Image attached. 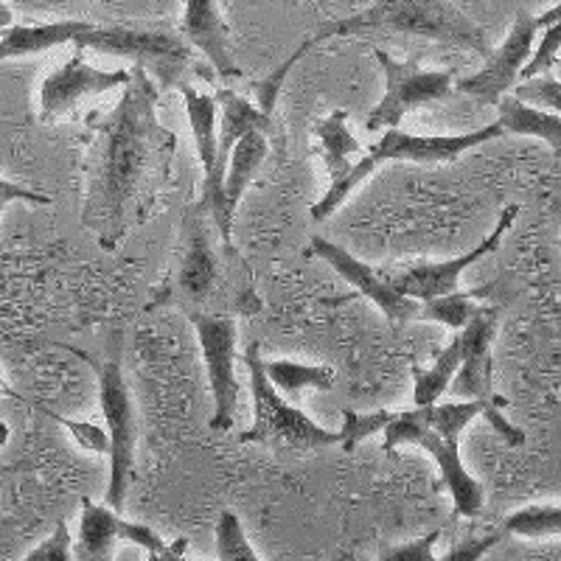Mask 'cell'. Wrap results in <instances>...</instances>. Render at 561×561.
<instances>
[{
  "instance_id": "obj_12",
  "label": "cell",
  "mask_w": 561,
  "mask_h": 561,
  "mask_svg": "<svg viewBox=\"0 0 561 561\" xmlns=\"http://www.w3.org/2000/svg\"><path fill=\"white\" fill-rule=\"evenodd\" d=\"M494 334H497V309L474 307L469 320L458 329L460 363L447 388L449 393L503 408L505 402L494 393V359H491Z\"/></svg>"
},
{
  "instance_id": "obj_27",
  "label": "cell",
  "mask_w": 561,
  "mask_h": 561,
  "mask_svg": "<svg viewBox=\"0 0 561 561\" xmlns=\"http://www.w3.org/2000/svg\"><path fill=\"white\" fill-rule=\"evenodd\" d=\"M115 534H118V539H127V542H135L138 548L147 550L149 561H178L188 550V539H178V542L167 545L154 528L140 523H127L122 517L115 519Z\"/></svg>"
},
{
  "instance_id": "obj_8",
  "label": "cell",
  "mask_w": 561,
  "mask_h": 561,
  "mask_svg": "<svg viewBox=\"0 0 561 561\" xmlns=\"http://www.w3.org/2000/svg\"><path fill=\"white\" fill-rule=\"evenodd\" d=\"M374 57L385 73V96L365 118L368 133L399 127L404 115L413 113V110L438 104L453 96V70H424L419 59L402 62L382 48H374Z\"/></svg>"
},
{
  "instance_id": "obj_34",
  "label": "cell",
  "mask_w": 561,
  "mask_h": 561,
  "mask_svg": "<svg viewBox=\"0 0 561 561\" xmlns=\"http://www.w3.org/2000/svg\"><path fill=\"white\" fill-rule=\"evenodd\" d=\"M70 548H73V542H70L68 523L59 519V523L54 525V534L48 536L37 550H32V553L26 556V561H70L73 559V550Z\"/></svg>"
},
{
  "instance_id": "obj_14",
  "label": "cell",
  "mask_w": 561,
  "mask_h": 561,
  "mask_svg": "<svg viewBox=\"0 0 561 561\" xmlns=\"http://www.w3.org/2000/svg\"><path fill=\"white\" fill-rule=\"evenodd\" d=\"M517 217H519V205H505L497 225H494V230H491L489 237H485L478 248L458 255V259H449V262L415 264V267H410L408 273H402L399 278L390 280V284L413 300H430V298H438V295L455 293L460 284V273H463L466 267H472L474 262H480V259H485L489 253H494Z\"/></svg>"
},
{
  "instance_id": "obj_22",
  "label": "cell",
  "mask_w": 561,
  "mask_h": 561,
  "mask_svg": "<svg viewBox=\"0 0 561 561\" xmlns=\"http://www.w3.org/2000/svg\"><path fill=\"white\" fill-rule=\"evenodd\" d=\"M178 88L185 99V113H188V124H192L203 174H210L214 158H217V99L203 96L188 82H180Z\"/></svg>"
},
{
  "instance_id": "obj_29",
  "label": "cell",
  "mask_w": 561,
  "mask_h": 561,
  "mask_svg": "<svg viewBox=\"0 0 561 561\" xmlns=\"http://www.w3.org/2000/svg\"><path fill=\"white\" fill-rule=\"evenodd\" d=\"M393 419L390 410H377V413H357V410H343V430H340V447L345 453H354V449L363 444L370 435L382 433L385 424Z\"/></svg>"
},
{
  "instance_id": "obj_39",
  "label": "cell",
  "mask_w": 561,
  "mask_h": 561,
  "mask_svg": "<svg viewBox=\"0 0 561 561\" xmlns=\"http://www.w3.org/2000/svg\"><path fill=\"white\" fill-rule=\"evenodd\" d=\"M7 444H9V427L0 421V449L7 447Z\"/></svg>"
},
{
  "instance_id": "obj_35",
  "label": "cell",
  "mask_w": 561,
  "mask_h": 561,
  "mask_svg": "<svg viewBox=\"0 0 561 561\" xmlns=\"http://www.w3.org/2000/svg\"><path fill=\"white\" fill-rule=\"evenodd\" d=\"M500 539H503V534H489V536H480V539H463V542H458L455 548H449V553L444 556V561H478L483 559L485 550L494 548Z\"/></svg>"
},
{
  "instance_id": "obj_7",
  "label": "cell",
  "mask_w": 561,
  "mask_h": 561,
  "mask_svg": "<svg viewBox=\"0 0 561 561\" xmlns=\"http://www.w3.org/2000/svg\"><path fill=\"white\" fill-rule=\"evenodd\" d=\"M122 340L115 343V354H110L104 363H93L99 370V402H102L104 421H107L110 435V485L104 494V505L118 511L127 500L129 480H133L135 466V404L129 396L127 379L122 370Z\"/></svg>"
},
{
  "instance_id": "obj_24",
  "label": "cell",
  "mask_w": 561,
  "mask_h": 561,
  "mask_svg": "<svg viewBox=\"0 0 561 561\" xmlns=\"http://www.w3.org/2000/svg\"><path fill=\"white\" fill-rule=\"evenodd\" d=\"M458 363H460V340H458V332H455L453 343L440 351L438 357H435V363L430 365L427 370L413 368V379H415L413 402H415V408H424V404H435L440 396L447 393L449 382H453V377H455V370H458Z\"/></svg>"
},
{
  "instance_id": "obj_23",
  "label": "cell",
  "mask_w": 561,
  "mask_h": 561,
  "mask_svg": "<svg viewBox=\"0 0 561 561\" xmlns=\"http://www.w3.org/2000/svg\"><path fill=\"white\" fill-rule=\"evenodd\" d=\"M264 374L270 382L284 393H304V390H332L337 385V374L332 365H300L293 359H273L264 363Z\"/></svg>"
},
{
  "instance_id": "obj_37",
  "label": "cell",
  "mask_w": 561,
  "mask_h": 561,
  "mask_svg": "<svg viewBox=\"0 0 561 561\" xmlns=\"http://www.w3.org/2000/svg\"><path fill=\"white\" fill-rule=\"evenodd\" d=\"M9 26H14V12L9 9L7 0H0V32H3V28H9Z\"/></svg>"
},
{
  "instance_id": "obj_9",
  "label": "cell",
  "mask_w": 561,
  "mask_h": 561,
  "mask_svg": "<svg viewBox=\"0 0 561 561\" xmlns=\"http://www.w3.org/2000/svg\"><path fill=\"white\" fill-rule=\"evenodd\" d=\"M217 104H222V122L217 124V158L214 169L203 180V197H199L197 210H210V217L217 222L219 233L225 239V248L230 250V230H233V214L225 203V169L237 140L250 129H259L264 135H273V115L262 113L253 102L242 99L233 90H219Z\"/></svg>"
},
{
  "instance_id": "obj_26",
  "label": "cell",
  "mask_w": 561,
  "mask_h": 561,
  "mask_svg": "<svg viewBox=\"0 0 561 561\" xmlns=\"http://www.w3.org/2000/svg\"><path fill=\"white\" fill-rule=\"evenodd\" d=\"M474 295L478 293H447V295H438V298H430L424 300V307H419L415 312V320H435V323L447 325L453 332H458L460 325L469 320V314L474 312Z\"/></svg>"
},
{
  "instance_id": "obj_10",
  "label": "cell",
  "mask_w": 561,
  "mask_h": 561,
  "mask_svg": "<svg viewBox=\"0 0 561 561\" xmlns=\"http://www.w3.org/2000/svg\"><path fill=\"white\" fill-rule=\"evenodd\" d=\"M561 20V7L548 9L545 14H530V12H519L517 20H514V26H511L508 37L503 39L497 51L489 54V62L469 79H458L455 90L463 93V96H472L474 102L480 104H497L500 99L508 93L519 79V70L523 65L528 62L530 48L536 43V34L542 32L545 26L550 23H559Z\"/></svg>"
},
{
  "instance_id": "obj_32",
  "label": "cell",
  "mask_w": 561,
  "mask_h": 561,
  "mask_svg": "<svg viewBox=\"0 0 561 561\" xmlns=\"http://www.w3.org/2000/svg\"><path fill=\"white\" fill-rule=\"evenodd\" d=\"M440 539V528L430 530L427 536H419L413 542L393 545V548L379 550V561H433L435 545Z\"/></svg>"
},
{
  "instance_id": "obj_38",
  "label": "cell",
  "mask_w": 561,
  "mask_h": 561,
  "mask_svg": "<svg viewBox=\"0 0 561 561\" xmlns=\"http://www.w3.org/2000/svg\"><path fill=\"white\" fill-rule=\"evenodd\" d=\"M0 399H18V393H14V388H12V385H9L3 377H0Z\"/></svg>"
},
{
  "instance_id": "obj_4",
  "label": "cell",
  "mask_w": 561,
  "mask_h": 561,
  "mask_svg": "<svg viewBox=\"0 0 561 561\" xmlns=\"http://www.w3.org/2000/svg\"><path fill=\"white\" fill-rule=\"evenodd\" d=\"M483 408H497V404H483L478 399L424 404V408L393 413L382 430L385 453H396L399 447H421L433 455L440 469V485L449 491L455 503V517H478L485 503L483 485L460 460V433L483 413Z\"/></svg>"
},
{
  "instance_id": "obj_36",
  "label": "cell",
  "mask_w": 561,
  "mask_h": 561,
  "mask_svg": "<svg viewBox=\"0 0 561 561\" xmlns=\"http://www.w3.org/2000/svg\"><path fill=\"white\" fill-rule=\"evenodd\" d=\"M9 203H32V205H51V197L48 194H39L26 188V185L12 183V180L0 178V217H3V208Z\"/></svg>"
},
{
  "instance_id": "obj_15",
  "label": "cell",
  "mask_w": 561,
  "mask_h": 561,
  "mask_svg": "<svg viewBox=\"0 0 561 561\" xmlns=\"http://www.w3.org/2000/svg\"><path fill=\"white\" fill-rule=\"evenodd\" d=\"M307 253H312L314 259H323L340 278H345L351 287H357L365 298L374 300L390 323H413L415 320L419 304H413V298L399 293V289H396L390 280H385L370 264L354 259L345 248H340V244L334 242H325V239L320 237H312Z\"/></svg>"
},
{
  "instance_id": "obj_5",
  "label": "cell",
  "mask_w": 561,
  "mask_h": 561,
  "mask_svg": "<svg viewBox=\"0 0 561 561\" xmlns=\"http://www.w3.org/2000/svg\"><path fill=\"white\" fill-rule=\"evenodd\" d=\"M500 135H505L500 124H489V127L472 129V133L466 135H410L402 133L399 127H388L382 140L368 147V152L351 167V172L337 185H329V192L323 194L320 203L312 205L309 214H312L314 222L329 219L345 203V197L365 178L374 174V169H379L382 163H390V160H408V163H419V167H435V163H449V160L469 152V149L483 147L489 140L500 138Z\"/></svg>"
},
{
  "instance_id": "obj_2",
  "label": "cell",
  "mask_w": 561,
  "mask_h": 561,
  "mask_svg": "<svg viewBox=\"0 0 561 561\" xmlns=\"http://www.w3.org/2000/svg\"><path fill=\"white\" fill-rule=\"evenodd\" d=\"M365 32L408 34V37H424L433 39V43L466 48V51L480 54V57H489L491 54L489 34L478 23L466 18L463 12H458V7L449 3V0H374L363 12L351 14V18L329 20V23L318 26L314 32H309V37L300 43V48L293 57L284 59L267 79L255 82L253 93L259 110L273 115L275 102H278L280 88H284L287 77L293 73L295 65L304 57H309L314 48H320L329 39L357 37V34Z\"/></svg>"
},
{
  "instance_id": "obj_30",
  "label": "cell",
  "mask_w": 561,
  "mask_h": 561,
  "mask_svg": "<svg viewBox=\"0 0 561 561\" xmlns=\"http://www.w3.org/2000/svg\"><path fill=\"white\" fill-rule=\"evenodd\" d=\"M561 48V20L559 23H550L542 28V39H539V48H530L528 62L519 70V79H534L542 77L548 70L556 68V54Z\"/></svg>"
},
{
  "instance_id": "obj_16",
  "label": "cell",
  "mask_w": 561,
  "mask_h": 561,
  "mask_svg": "<svg viewBox=\"0 0 561 561\" xmlns=\"http://www.w3.org/2000/svg\"><path fill=\"white\" fill-rule=\"evenodd\" d=\"M180 34L185 43L194 45L208 59L210 68L217 70V77L222 79H242V68L233 62L228 48V23H225L222 12H219L217 0H185L183 23H180Z\"/></svg>"
},
{
  "instance_id": "obj_6",
  "label": "cell",
  "mask_w": 561,
  "mask_h": 561,
  "mask_svg": "<svg viewBox=\"0 0 561 561\" xmlns=\"http://www.w3.org/2000/svg\"><path fill=\"white\" fill-rule=\"evenodd\" d=\"M244 365L250 370V390H253L255 419L253 427L244 430L239 440L244 444H273L287 449H323L337 447L340 433L320 427L278 396V388L264 374V359L259 357V345H248Z\"/></svg>"
},
{
  "instance_id": "obj_18",
  "label": "cell",
  "mask_w": 561,
  "mask_h": 561,
  "mask_svg": "<svg viewBox=\"0 0 561 561\" xmlns=\"http://www.w3.org/2000/svg\"><path fill=\"white\" fill-rule=\"evenodd\" d=\"M348 113L345 110H334L329 118L314 124L312 135L320 144V154H323L329 174H332V185H337L345 174L354 167V158H363L365 147L359 144L348 129Z\"/></svg>"
},
{
  "instance_id": "obj_25",
  "label": "cell",
  "mask_w": 561,
  "mask_h": 561,
  "mask_svg": "<svg viewBox=\"0 0 561 561\" xmlns=\"http://www.w3.org/2000/svg\"><path fill=\"white\" fill-rule=\"evenodd\" d=\"M505 534L525 536V539H545V536L561 534V505H528L503 519Z\"/></svg>"
},
{
  "instance_id": "obj_11",
  "label": "cell",
  "mask_w": 561,
  "mask_h": 561,
  "mask_svg": "<svg viewBox=\"0 0 561 561\" xmlns=\"http://www.w3.org/2000/svg\"><path fill=\"white\" fill-rule=\"evenodd\" d=\"M194 329H197L199 348H203L205 365H208L210 396H214V415H210V430L225 433L233 427L239 408V382L233 374V359H237V320L219 318V314H192Z\"/></svg>"
},
{
  "instance_id": "obj_17",
  "label": "cell",
  "mask_w": 561,
  "mask_h": 561,
  "mask_svg": "<svg viewBox=\"0 0 561 561\" xmlns=\"http://www.w3.org/2000/svg\"><path fill=\"white\" fill-rule=\"evenodd\" d=\"M217 280V259L210 250L208 230L203 222V210L194 208L183 225V244H180L178 259V275H174V289L180 298L188 304H199L208 298Z\"/></svg>"
},
{
  "instance_id": "obj_33",
  "label": "cell",
  "mask_w": 561,
  "mask_h": 561,
  "mask_svg": "<svg viewBox=\"0 0 561 561\" xmlns=\"http://www.w3.org/2000/svg\"><path fill=\"white\" fill-rule=\"evenodd\" d=\"M57 421L62 424L65 430H70V433H73V438H77V444L84 449V453H93V455L110 453L107 430L96 427V424H88V421L65 419V415H57Z\"/></svg>"
},
{
  "instance_id": "obj_31",
  "label": "cell",
  "mask_w": 561,
  "mask_h": 561,
  "mask_svg": "<svg viewBox=\"0 0 561 561\" xmlns=\"http://www.w3.org/2000/svg\"><path fill=\"white\" fill-rule=\"evenodd\" d=\"M514 99L519 102H534L536 107H545L550 113H559L561 107V84L553 77H539V79H525L523 84H514Z\"/></svg>"
},
{
  "instance_id": "obj_13",
  "label": "cell",
  "mask_w": 561,
  "mask_h": 561,
  "mask_svg": "<svg viewBox=\"0 0 561 561\" xmlns=\"http://www.w3.org/2000/svg\"><path fill=\"white\" fill-rule=\"evenodd\" d=\"M133 77V70H99L84 62V48H77L73 57L43 79L39 84V118L45 124L57 122L59 115L70 113L73 107L90 96H102L107 90L124 88Z\"/></svg>"
},
{
  "instance_id": "obj_21",
  "label": "cell",
  "mask_w": 561,
  "mask_h": 561,
  "mask_svg": "<svg viewBox=\"0 0 561 561\" xmlns=\"http://www.w3.org/2000/svg\"><path fill=\"white\" fill-rule=\"evenodd\" d=\"M267 135L259 133V129H250V133H244L237 140V147H233L228 160V174H225V203H228L230 214L237 210L239 199L248 192L250 180H253L255 169L262 167V160L267 158Z\"/></svg>"
},
{
  "instance_id": "obj_20",
  "label": "cell",
  "mask_w": 561,
  "mask_h": 561,
  "mask_svg": "<svg viewBox=\"0 0 561 561\" xmlns=\"http://www.w3.org/2000/svg\"><path fill=\"white\" fill-rule=\"evenodd\" d=\"M500 118L497 124L503 127V133L514 135H530V138L545 140L550 147V152H561V115L550 113L542 107H528L525 102L514 96H503L497 102Z\"/></svg>"
},
{
  "instance_id": "obj_3",
  "label": "cell",
  "mask_w": 561,
  "mask_h": 561,
  "mask_svg": "<svg viewBox=\"0 0 561 561\" xmlns=\"http://www.w3.org/2000/svg\"><path fill=\"white\" fill-rule=\"evenodd\" d=\"M0 37V62L14 57H34L57 45H77L84 51H99L107 57L133 59L135 65L152 73L160 88H178L185 68L192 65V45L183 34L169 28L149 26H96L84 20L39 23V26H9Z\"/></svg>"
},
{
  "instance_id": "obj_19",
  "label": "cell",
  "mask_w": 561,
  "mask_h": 561,
  "mask_svg": "<svg viewBox=\"0 0 561 561\" xmlns=\"http://www.w3.org/2000/svg\"><path fill=\"white\" fill-rule=\"evenodd\" d=\"M115 514L110 505H96L90 503L88 497H82V517H79V539L73 545V559L79 561H110L113 559L115 542H118V534H115Z\"/></svg>"
},
{
  "instance_id": "obj_1",
  "label": "cell",
  "mask_w": 561,
  "mask_h": 561,
  "mask_svg": "<svg viewBox=\"0 0 561 561\" xmlns=\"http://www.w3.org/2000/svg\"><path fill=\"white\" fill-rule=\"evenodd\" d=\"M96 133L82 214L99 242L113 248L124 237L129 205L140 183L154 167L160 149L172 144V135L160 127L158 118V84L140 65H135L113 113L96 124Z\"/></svg>"
},
{
  "instance_id": "obj_28",
  "label": "cell",
  "mask_w": 561,
  "mask_h": 561,
  "mask_svg": "<svg viewBox=\"0 0 561 561\" xmlns=\"http://www.w3.org/2000/svg\"><path fill=\"white\" fill-rule=\"evenodd\" d=\"M217 559L219 561H259V553L248 542L242 519L233 511H222L217 519Z\"/></svg>"
}]
</instances>
